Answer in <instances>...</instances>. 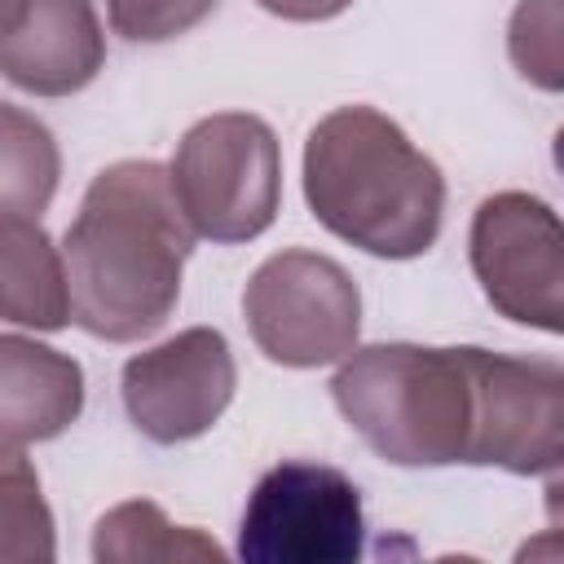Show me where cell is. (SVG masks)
Returning <instances> with one entry per match:
<instances>
[{"label": "cell", "mask_w": 564, "mask_h": 564, "mask_svg": "<svg viewBox=\"0 0 564 564\" xmlns=\"http://www.w3.org/2000/svg\"><path fill=\"white\" fill-rule=\"evenodd\" d=\"M189 247L194 229L167 167L150 159L101 167L62 238L70 322L110 344L154 335L181 300Z\"/></svg>", "instance_id": "cell-1"}, {"label": "cell", "mask_w": 564, "mask_h": 564, "mask_svg": "<svg viewBox=\"0 0 564 564\" xmlns=\"http://www.w3.org/2000/svg\"><path fill=\"white\" fill-rule=\"evenodd\" d=\"M304 198L317 225L366 256L414 260L441 234L445 176L397 119L339 106L304 141Z\"/></svg>", "instance_id": "cell-2"}, {"label": "cell", "mask_w": 564, "mask_h": 564, "mask_svg": "<svg viewBox=\"0 0 564 564\" xmlns=\"http://www.w3.org/2000/svg\"><path fill=\"white\" fill-rule=\"evenodd\" d=\"M330 397L348 427L397 467L463 463L471 427L467 348L427 344H366L352 348Z\"/></svg>", "instance_id": "cell-3"}, {"label": "cell", "mask_w": 564, "mask_h": 564, "mask_svg": "<svg viewBox=\"0 0 564 564\" xmlns=\"http://www.w3.org/2000/svg\"><path fill=\"white\" fill-rule=\"evenodd\" d=\"M167 181L194 238L251 242L278 216L282 150L260 115L220 110L181 137Z\"/></svg>", "instance_id": "cell-4"}, {"label": "cell", "mask_w": 564, "mask_h": 564, "mask_svg": "<svg viewBox=\"0 0 564 564\" xmlns=\"http://www.w3.org/2000/svg\"><path fill=\"white\" fill-rule=\"evenodd\" d=\"M242 317L269 361L313 370L344 361L357 348L361 291L339 260L291 247L251 273L242 291Z\"/></svg>", "instance_id": "cell-5"}, {"label": "cell", "mask_w": 564, "mask_h": 564, "mask_svg": "<svg viewBox=\"0 0 564 564\" xmlns=\"http://www.w3.org/2000/svg\"><path fill=\"white\" fill-rule=\"evenodd\" d=\"M361 489L330 463L286 458L247 494L238 555L247 564H348L361 555Z\"/></svg>", "instance_id": "cell-6"}, {"label": "cell", "mask_w": 564, "mask_h": 564, "mask_svg": "<svg viewBox=\"0 0 564 564\" xmlns=\"http://www.w3.org/2000/svg\"><path fill=\"white\" fill-rule=\"evenodd\" d=\"M471 427L463 463L555 476L564 458V370L551 357L467 348Z\"/></svg>", "instance_id": "cell-7"}, {"label": "cell", "mask_w": 564, "mask_h": 564, "mask_svg": "<svg viewBox=\"0 0 564 564\" xmlns=\"http://www.w3.org/2000/svg\"><path fill=\"white\" fill-rule=\"evenodd\" d=\"M471 273L485 300L546 335L564 330V229L551 203L524 189L489 194L467 234Z\"/></svg>", "instance_id": "cell-8"}, {"label": "cell", "mask_w": 564, "mask_h": 564, "mask_svg": "<svg viewBox=\"0 0 564 564\" xmlns=\"http://www.w3.org/2000/svg\"><path fill=\"white\" fill-rule=\"evenodd\" d=\"M234 352L216 326H189L123 361V410L154 445H181L216 427L234 401Z\"/></svg>", "instance_id": "cell-9"}, {"label": "cell", "mask_w": 564, "mask_h": 564, "mask_svg": "<svg viewBox=\"0 0 564 564\" xmlns=\"http://www.w3.org/2000/svg\"><path fill=\"white\" fill-rule=\"evenodd\" d=\"M106 35L93 0H26L22 22L0 40V75L35 97H70L97 79Z\"/></svg>", "instance_id": "cell-10"}, {"label": "cell", "mask_w": 564, "mask_h": 564, "mask_svg": "<svg viewBox=\"0 0 564 564\" xmlns=\"http://www.w3.org/2000/svg\"><path fill=\"white\" fill-rule=\"evenodd\" d=\"M84 410V370L75 357L26 339L0 335V441L31 445L62 436Z\"/></svg>", "instance_id": "cell-11"}, {"label": "cell", "mask_w": 564, "mask_h": 564, "mask_svg": "<svg viewBox=\"0 0 564 564\" xmlns=\"http://www.w3.org/2000/svg\"><path fill=\"white\" fill-rule=\"evenodd\" d=\"M0 317L31 330L70 322L66 264L35 216H0Z\"/></svg>", "instance_id": "cell-12"}, {"label": "cell", "mask_w": 564, "mask_h": 564, "mask_svg": "<svg viewBox=\"0 0 564 564\" xmlns=\"http://www.w3.org/2000/svg\"><path fill=\"white\" fill-rule=\"evenodd\" d=\"M93 560L97 564H194V560H225V551L185 524H172L159 502L132 498L110 507L93 529Z\"/></svg>", "instance_id": "cell-13"}, {"label": "cell", "mask_w": 564, "mask_h": 564, "mask_svg": "<svg viewBox=\"0 0 564 564\" xmlns=\"http://www.w3.org/2000/svg\"><path fill=\"white\" fill-rule=\"evenodd\" d=\"M57 176H62V154L53 132L0 101V216H40L53 194H57Z\"/></svg>", "instance_id": "cell-14"}, {"label": "cell", "mask_w": 564, "mask_h": 564, "mask_svg": "<svg viewBox=\"0 0 564 564\" xmlns=\"http://www.w3.org/2000/svg\"><path fill=\"white\" fill-rule=\"evenodd\" d=\"M57 555L53 511L35 463L0 441V564H48Z\"/></svg>", "instance_id": "cell-15"}, {"label": "cell", "mask_w": 564, "mask_h": 564, "mask_svg": "<svg viewBox=\"0 0 564 564\" xmlns=\"http://www.w3.org/2000/svg\"><path fill=\"white\" fill-rule=\"evenodd\" d=\"M560 31H564L560 0H520V9L511 13V31H507L516 70L546 93H560L564 84V35Z\"/></svg>", "instance_id": "cell-16"}, {"label": "cell", "mask_w": 564, "mask_h": 564, "mask_svg": "<svg viewBox=\"0 0 564 564\" xmlns=\"http://www.w3.org/2000/svg\"><path fill=\"white\" fill-rule=\"evenodd\" d=\"M220 0H106L110 26L137 44H163L194 31Z\"/></svg>", "instance_id": "cell-17"}, {"label": "cell", "mask_w": 564, "mask_h": 564, "mask_svg": "<svg viewBox=\"0 0 564 564\" xmlns=\"http://www.w3.org/2000/svg\"><path fill=\"white\" fill-rule=\"evenodd\" d=\"M352 0H260V9H269L273 18L286 22H326L335 13H344Z\"/></svg>", "instance_id": "cell-18"}, {"label": "cell", "mask_w": 564, "mask_h": 564, "mask_svg": "<svg viewBox=\"0 0 564 564\" xmlns=\"http://www.w3.org/2000/svg\"><path fill=\"white\" fill-rule=\"evenodd\" d=\"M22 13H26V0H0V40L22 22Z\"/></svg>", "instance_id": "cell-19"}]
</instances>
